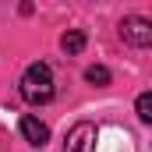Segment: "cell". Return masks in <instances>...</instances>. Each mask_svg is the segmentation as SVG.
I'll return each mask as SVG.
<instances>
[{"label":"cell","instance_id":"1","mask_svg":"<svg viewBox=\"0 0 152 152\" xmlns=\"http://www.w3.org/2000/svg\"><path fill=\"white\" fill-rule=\"evenodd\" d=\"M21 96H25V103H32V106H42V103L53 99V75H50L46 64H32V67L21 75Z\"/></svg>","mask_w":152,"mask_h":152},{"label":"cell","instance_id":"2","mask_svg":"<svg viewBox=\"0 0 152 152\" xmlns=\"http://www.w3.org/2000/svg\"><path fill=\"white\" fill-rule=\"evenodd\" d=\"M120 39L131 42V46H152V21L149 18H138V14L124 18L120 21Z\"/></svg>","mask_w":152,"mask_h":152},{"label":"cell","instance_id":"3","mask_svg":"<svg viewBox=\"0 0 152 152\" xmlns=\"http://www.w3.org/2000/svg\"><path fill=\"white\" fill-rule=\"evenodd\" d=\"M64 152H96V124L78 120L64 138Z\"/></svg>","mask_w":152,"mask_h":152},{"label":"cell","instance_id":"4","mask_svg":"<svg viewBox=\"0 0 152 152\" xmlns=\"http://www.w3.org/2000/svg\"><path fill=\"white\" fill-rule=\"evenodd\" d=\"M21 138H25L28 145L42 149V145L50 142V127H46L42 120H36V117H21Z\"/></svg>","mask_w":152,"mask_h":152},{"label":"cell","instance_id":"5","mask_svg":"<svg viewBox=\"0 0 152 152\" xmlns=\"http://www.w3.org/2000/svg\"><path fill=\"white\" fill-rule=\"evenodd\" d=\"M60 46H64V53H81L85 50V32L81 28H67L60 36Z\"/></svg>","mask_w":152,"mask_h":152},{"label":"cell","instance_id":"6","mask_svg":"<svg viewBox=\"0 0 152 152\" xmlns=\"http://www.w3.org/2000/svg\"><path fill=\"white\" fill-rule=\"evenodd\" d=\"M85 78H88L92 85H110V71H106L103 64H92V67L85 71Z\"/></svg>","mask_w":152,"mask_h":152},{"label":"cell","instance_id":"7","mask_svg":"<svg viewBox=\"0 0 152 152\" xmlns=\"http://www.w3.org/2000/svg\"><path fill=\"white\" fill-rule=\"evenodd\" d=\"M138 117H142L145 124L152 120V96H149V92H142V96H138Z\"/></svg>","mask_w":152,"mask_h":152}]
</instances>
